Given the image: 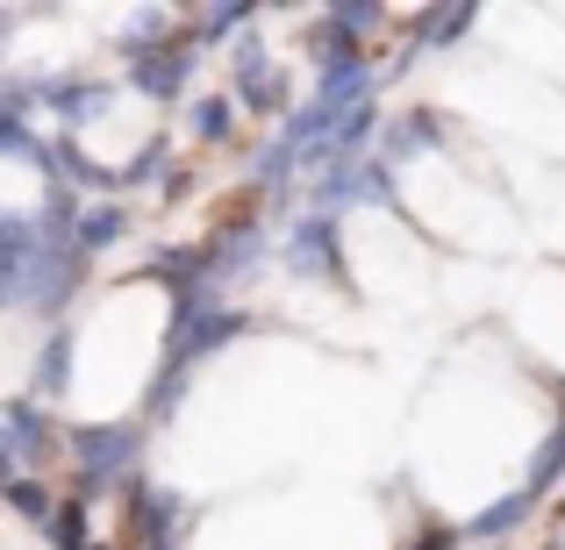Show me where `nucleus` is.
Returning a JSON list of instances; mask_svg holds the SVG:
<instances>
[{
    "label": "nucleus",
    "mask_w": 565,
    "mask_h": 550,
    "mask_svg": "<svg viewBox=\"0 0 565 550\" xmlns=\"http://www.w3.org/2000/svg\"><path fill=\"white\" fill-rule=\"evenodd\" d=\"M8 479H22V457H14V443H8V429H0V486Z\"/></svg>",
    "instance_id": "obj_24"
},
{
    "label": "nucleus",
    "mask_w": 565,
    "mask_h": 550,
    "mask_svg": "<svg viewBox=\"0 0 565 550\" xmlns=\"http://www.w3.org/2000/svg\"><path fill=\"white\" fill-rule=\"evenodd\" d=\"M558 479H565V429H552V436L537 443V457H530V479H523V494H530V500H544Z\"/></svg>",
    "instance_id": "obj_19"
},
{
    "label": "nucleus",
    "mask_w": 565,
    "mask_h": 550,
    "mask_svg": "<svg viewBox=\"0 0 565 550\" xmlns=\"http://www.w3.org/2000/svg\"><path fill=\"white\" fill-rule=\"evenodd\" d=\"M230 100H236V115H273L279 122V115L294 108V79L279 65H265V72H250V79H236Z\"/></svg>",
    "instance_id": "obj_14"
},
{
    "label": "nucleus",
    "mask_w": 565,
    "mask_h": 550,
    "mask_svg": "<svg viewBox=\"0 0 565 550\" xmlns=\"http://www.w3.org/2000/svg\"><path fill=\"white\" fill-rule=\"evenodd\" d=\"M36 258H43L36 215H22V207H0V315H8V308H22L29 265H36Z\"/></svg>",
    "instance_id": "obj_8"
},
{
    "label": "nucleus",
    "mask_w": 565,
    "mask_h": 550,
    "mask_svg": "<svg viewBox=\"0 0 565 550\" xmlns=\"http://www.w3.org/2000/svg\"><path fill=\"white\" fill-rule=\"evenodd\" d=\"M72 358H79V336H72L65 322H51V336L36 344V365H29V400H36V408H51V400L72 393Z\"/></svg>",
    "instance_id": "obj_11"
},
{
    "label": "nucleus",
    "mask_w": 565,
    "mask_h": 550,
    "mask_svg": "<svg viewBox=\"0 0 565 550\" xmlns=\"http://www.w3.org/2000/svg\"><path fill=\"white\" fill-rule=\"evenodd\" d=\"M0 500H8V508L22 515L29 529H43V522H51V486H43L36 472H22V479H8V486H0Z\"/></svg>",
    "instance_id": "obj_20"
},
{
    "label": "nucleus",
    "mask_w": 565,
    "mask_h": 550,
    "mask_svg": "<svg viewBox=\"0 0 565 550\" xmlns=\"http://www.w3.org/2000/svg\"><path fill=\"white\" fill-rule=\"evenodd\" d=\"M250 22H258V0H222V8H201L186 29H193V43H201V51H215V43L230 51V43L244 36Z\"/></svg>",
    "instance_id": "obj_15"
},
{
    "label": "nucleus",
    "mask_w": 565,
    "mask_h": 550,
    "mask_svg": "<svg viewBox=\"0 0 565 550\" xmlns=\"http://www.w3.org/2000/svg\"><path fill=\"white\" fill-rule=\"evenodd\" d=\"M115 57H122L129 86H137L143 100H158V108H172V100H186L193 72H201V43H193V29H129L122 43H115Z\"/></svg>",
    "instance_id": "obj_1"
},
{
    "label": "nucleus",
    "mask_w": 565,
    "mask_h": 550,
    "mask_svg": "<svg viewBox=\"0 0 565 550\" xmlns=\"http://www.w3.org/2000/svg\"><path fill=\"white\" fill-rule=\"evenodd\" d=\"M380 22H386L380 0H337V8L322 14V29H337V36H351V43H359L365 29H380Z\"/></svg>",
    "instance_id": "obj_23"
},
{
    "label": "nucleus",
    "mask_w": 565,
    "mask_h": 550,
    "mask_svg": "<svg viewBox=\"0 0 565 550\" xmlns=\"http://www.w3.org/2000/svg\"><path fill=\"white\" fill-rule=\"evenodd\" d=\"M29 100L51 108V122L65 137H79L94 115H108V79H79V72H51V79H29Z\"/></svg>",
    "instance_id": "obj_6"
},
{
    "label": "nucleus",
    "mask_w": 565,
    "mask_h": 550,
    "mask_svg": "<svg viewBox=\"0 0 565 550\" xmlns=\"http://www.w3.org/2000/svg\"><path fill=\"white\" fill-rule=\"evenodd\" d=\"M94 508H86V500H51V522H43V537H51L57 550H86L94 543Z\"/></svg>",
    "instance_id": "obj_18"
},
{
    "label": "nucleus",
    "mask_w": 565,
    "mask_h": 550,
    "mask_svg": "<svg viewBox=\"0 0 565 550\" xmlns=\"http://www.w3.org/2000/svg\"><path fill=\"white\" fill-rule=\"evenodd\" d=\"M415 550H458V529H437V537H423Z\"/></svg>",
    "instance_id": "obj_25"
},
{
    "label": "nucleus",
    "mask_w": 565,
    "mask_h": 550,
    "mask_svg": "<svg viewBox=\"0 0 565 550\" xmlns=\"http://www.w3.org/2000/svg\"><path fill=\"white\" fill-rule=\"evenodd\" d=\"M129 522H137V543L143 550H180V522H186V500L166 494V486L151 479H129Z\"/></svg>",
    "instance_id": "obj_9"
},
{
    "label": "nucleus",
    "mask_w": 565,
    "mask_h": 550,
    "mask_svg": "<svg viewBox=\"0 0 565 550\" xmlns=\"http://www.w3.org/2000/svg\"><path fill=\"white\" fill-rule=\"evenodd\" d=\"M530 515H537V500L523 494V486H515V494H501V500H487L480 515H472L466 529H458V543H494V537H515V529L530 522Z\"/></svg>",
    "instance_id": "obj_13"
},
{
    "label": "nucleus",
    "mask_w": 565,
    "mask_h": 550,
    "mask_svg": "<svg viewBox=\"0 0 565 550\" xmlns=\"http://www.w3.org/2000/svg\"><path fill=\"white\" fill-rule=\"evenodd\" d=\"M65 457H72V500L94 508L108 486L137 479L143 429L137 422H79V429H65Z\"/></svg>",
    "instance_id": "obj_2"
},
{
    "label": "nucleus",
    "mask_w": 565,
    "mask_h": 550,
    "mask_svg": "<svg viewBox=\"0 0 565 550\" xmlns=\"http://www.w3.org/2000/svg\"><path fill=\"white\" fill-rule=\"evenodd\" d=\"M472 22H480V8H429V14H415L408 51H415V57H423V51H451V43L472 36Z\"/></svg>",
    "instance_id": "obj_16"
},
{
    "label": "nucleus",
    "mask_w": 565,
    "mask_h": 550,
    "mask_svg": "<svg viewBox=\"0 0 565 550\" xmlns=\"http://www.w3.org/2000/svg\"><path fill=\"white\" fill-rule=\"evenodd\" d=\"M0 429H8V443H14V457H22V472H36V465H51V457H65V429H57L51 408H36L29 393L0 400Z\"/></svg>",
    "instance_id": "obj_7"
},
{
    "label": "nucleus",
    "mask_w": 565,
    "mask_h": 550,
    "mask_svg": "<svg viewBox=\"0 0 565 550\" xmlns=\"http://www.w3.org/2000/svg\"><path fill=\"white\" fill-rule=\"evenodd\" d=\"M437 143H444V115H437V108H401L394 122H380V151H373V158H380L386 172H401L408 158L437 151Z\"/></svg>",
    "instance_id": "obj_10"
},
{
    "label": "nucleus",
    "mask_w": 565,
    "mask_h": 550,
    "mask_svg": "<svg viewBox=\"0 0 565 550\" xmlns=\"http://www.w3.org/2000/svg\"><path fill=\"white\" fill-rule=\"evenodd\" d=\"M273 258L287 265L294 279H308V287H330V279H344V222L294 215L287 229L273 236Z\"/></svg>",
    "instance_id": "obj_4"
},
{
    "label": "nucleus",
    "mask_w": 565,
    "mask_h": 550,
    "mask_svg": "<svg viewBox=\"0 0 565 550\" xmlns=\"http://www.w3.org/2000/svg\"><path fill=\"white\" fill-rule=\"evenodd\" d=\"M186 386H193V371H158L151 379V393H143V422H172V414L186 408Z\"/></svg>",
    "instance_id": "obj_21"
},
{
    "label": "nucleus",
    "mask_w": 565,
    "mask_h": 550,
    "mask_svg": "<svg viewBox=\"0 0 565 550\" xmlns=\"http://www.w3.org/2000/svg\"><path fill=\"white\" fill-rule=\"evenodd\" d=\"M86 550H108V543H86Z\"/></svg>",
    "instance_id": "obj_26"
},
{
    "label": "nucleus",
    "mask_w": 565,
    "mask_h": 550,
    "mask_svg": "<svg viewBox=\"0 0 565 550\" xmlns=\"http://www.w3.org/2000/svg\"><path fill=\"white\" fill-rule=\"evenodd\" d=\"M166 165H172V143H166V137H151V143L137 151V165L115 172V193H129V186H158V180H166Z\"/></svg>",
    "instance_id": "obj_22"
},
{
    "label": "nucleus",
    "mask_w": 565,
    "mask_h": 550,
    "mask_svg": "<svg viewBox=\"0 0 565 550\" xmlns=\"http://www.w3.org/2000/svg\"><path fill=\"white\" fill-rule=\"evenodd\" d=\"M186 129H193V143H230L236 137V100L230 94H201L186 108Z\"/></svg>",
    "instance_id": "obj_17"
},
{
    "label": "nucleus",
    "mask_w": 565,
    "mask_h": 550,
    "mask_svg": "<svg viewBox=\"0 0 565 550\" xmlns=\"http://www.w3.org/2000/svg\"><path fill=\"white\" fill-rule=\"evenodd\" d=\"M265 258H273V229H265L258 215H236V222H222V229L201 244V287L215 293V301H230Z\"/></svg>",
    "instance_id": "obj_3"
},
{
    "label": "nucleus",
    "mask_w": 565,
    "mask_h": 550,
    "mask_svg": "<svg viewBox=\"0 0 565 550\" xmlns=\"http://www.w3.org/2000/svg\"><path fill=\"white\" fill-rule=\"evenodd\" d=\"M129 229H137V222H129V207H122V201H86V207H79V229H72V250L94 265L100 250L129 244Z\"/></svg>",
    "instance_id": "obj_12"
},
{
    "label": "nucleus",
    "mask_w": 565,
    "mask_h": 550,
    "mask_svg": "<svg viewBox=\"0 0 565 550\" xmlns=\"http://www.w3.org/2000/svg\"><path fill=\"white\" fill-rule=\"evenodd\" d=\"M365 201H394V172H386L373 151L351 158V165H337V172H316V180H308V215L344 222L351 207H365Z\"/></svg>",
    "instance_id": "obj_5"
}]
</instances>
